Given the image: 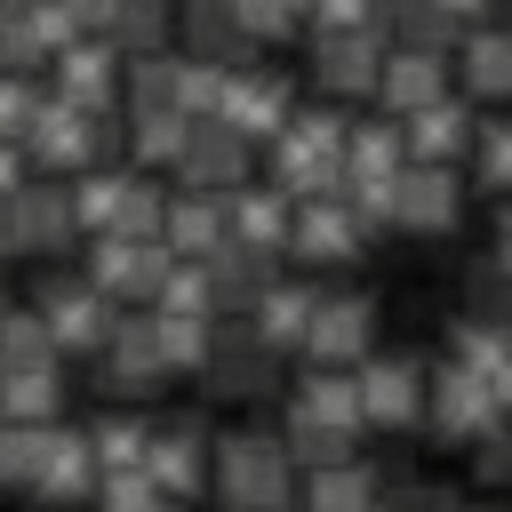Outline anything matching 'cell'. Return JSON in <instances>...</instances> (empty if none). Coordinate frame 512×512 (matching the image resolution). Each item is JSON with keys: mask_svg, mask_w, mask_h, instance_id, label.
<instances>
[{"mask_svg": "<svg viewBox=\"0 0 512 512\" xmlns=\"http://www.w3.org/2000/svg\"><path fill=\"white\" fill-rule=\"evenodd\" d=\"M280 440H288L296 472L360 456L368 424H360V384H352V368H304V376L288 384V416H280Z\"/></svg>", "mask_w": 512, "mask_h": 512, "instance_id": "1", "label": "cell"}, {"mask_svg": "<svg viewBox=\"0 0 512 512\" xmlns=\"http://www.w3.org/2000/svg\"><path fill=\"white\" fill-rule=\"evenodd\" d=\"M296 456L280 432H216L208 440V488L224 512H296Z\"/></svg>", "mask_w": 512, "mask_h": 512, "instance_id": "2", "label": "cell"}, {"mask_svg": "<svg viewBox=\"0 0 512 512\" xmlns=\"http://www.w3.org/2000/svg\"><path fill=\"white\" fill-rule=\"evenodd\" d=\"M264 168L288 200H336L344 192V112H288V128L264 144Z\"/></svg>", "mask_w": 512, "mask_h": 512, "instance_id": "3", "label": "cell"}, {"mask_svg": "<svg viewBox=\"0 0 512 512\" xmlns=\"http://www.w3.org/2000/svg\"><path fill=\"white\" fill-rule=\"evenodd\" d=\"M112 152V128H96V112H80V104H64V96H40V112H32V128H24V160H32V176H88L96 160Z\"/></svg>", "mask_w": 512, "mask_h": 512, "instance_id": "4", "label": "cell"}, {"mask_svg": "<svg viewBox=\"0 0 512 512\" xmlns=\"http://www.w3.org/2000/svg\"><path fill=\"white\" fill-rule=\"evenodd\" d=\"M72 232H80V216H72L64 176H24L0 200V248L8 256H56V248H72Z\"/></svg>", "mask_w": 512, "mask_h": 512, "instance_id": "5", "label": "cell"}, {"mask_svg": "<svg viewBox=\"0 0 512 512\" xmlns=\"http://www.w3.org/2000/svg\"><path fill=\"white\" fill-rule=\"evenodd\" d=\"M304 32H312V40H304L312 88L336 96V104H368V96H376V64H384V32H376V24H344V32L304 24Z\"/></svg>", "mask_w": 512, "mask_h": 512, "instance_id": "6", "label": "cell"}, {"mask_svg": "<svg viewBox=\"0 0 512 512\" xmlns=\"http://www.w3.org/2000/svg\"><path fill=\"white\" fill-rule=\"evenodd\" d=\"M352 384H360V424L368 432H424V384H432V368L416 352H368L352 368Z\"/></svg>", "mask_w": 512, "mask_h": 512, "instance_id": "7", "label": "cell"}, {"mask_svg": "<svg viewBox=\"0 0 512 512\" xmlns=\"http://www.w3.org/2000/svg\"><path fill=\"white\" fill-rule=\"evenodd\" d=\"M208 112H216L224 128H240V136L264 152V144L288 128V112H296V88H288L272 64H256V56H248V64H232V72H216V104H208Z\"/></svg>", "mask_w": 512, "mask_h": 512, "instance_id": "8", "label": "cell"}, {"mask_svg": "<svg viewBox=\"0 0 512 512\" xmlns=\"http://www.w3.org/2000/svg\"><path fill=\"white\" fill-rule=\"evenodd\" d=\"M464 224V168H432V160H408L392 176V216L384 232H408V240H448Z\"/></svg>", "mask_w": 512, "mask_h": 512, "instance_id": "9", "label": "cell"}, {"mask_svg": "<svg viewBox=\"0 0 512 512\" xmlns=\"http://www.w3.org/2000/svg\"><path fill=\"white\" fill-rule=\"evenodd\" d=\"M32 312L48 320L56 352H104V336L120 328V304H112L88 272H48L40 296H32Z\"/></svg>", "mask_w": 512, "mask_h": 512, "instance_id": "10", "label": "cell"}, {"mask_svg": "<svg viewBox=\"0 0 512 512\" xmlns=\"http://www.w3.org/2000/svg\"><path fill=\"white\" fill-rule=\"evenodd\" d=\"M296 352H304L312 368H360V360L376 352V296H360V288H320Z\"/></svg>", "mask_w": 512, "mask_h": 512, "instance_id": "11", "label": "cell"}, {"mask_svg": "<svg viewBox=\"0 0 512 512\" xmlns=\"http://www.w3.org/2000/svg\"><path fill=\"white\" fill-rule=\"evenodd\" d=\"M496 424H504L496 392H488L472 368L440 360V368H432V384H424V432H432L440 448H472V440H480V432H496Z\"/></svg>", "mask_w": 512, "mask_h": 512, "instance_id": "12", "label": "cell"}, {"mask_svg": "<svg viewBox=\"0 0 512 512\" xmlns=\"http://www.w3.org/2000/svg\"><path fill=\"white\" fill-rule=\"evenodd\" d=\"M360 248H368V224L344 208V192L336 200H296V216H288V264L296 272H336V264H360Z\"/></svg>", "mask_w": 512, "mask_h": 512, "instance_id": "13", "label": "cell"}, {"mask_svg": "<svg viewBox=\"0 0 512 512\" xmlns=\"http://www.w3.org/2000/svg\"><path fill=\"white\" fill-rule=\"evenodd\" d=\"M448 72H456V96H472L480 112H512V24L504 16L464 24L448 48Z\"/></svg>", "mask_w": 512, "mask_h": 512, "instance_id": "14", "label": "cell"}, {"mask_svg": "<svg viewBox=\"0 0 512 512\" xmlns=\"http://www.w3.org/2000/svg\"><path fill=\"white\" fill-rule=\"evenodd\" d=\"M248 168H256V144L240 128H224L216 112H192L184 152H176V184L184 192H232V184H248Z\"/></svg>", "mask_w": 512, "mask_h": 512, "instance_id": "15", "label": "cell"}, {"mask_svg": "<svg viewBox=\"0 0 512 512\" xmlns=\"http://www.w3.org/2000/svg\"><path fill=\"white\" fill-rule=\"evenodd\" d=\"M168 272H176V256H168L160 240H112V232H96V248H88V280H96L120 312H128V304L144 312Z\"/></svg>", "mask_w": 512, "mask_h": 512, "instance_id": "16", "label": "cell"}, {"mask_svg": "<svg viewBox=\"0 0 512 512\" xmlns=\"http://www.w3.org/2000/svg\"><path fill=\"white\" fill-rule=\"evenodd\" d=\"M200 376H208V392H216V400H264V392L280 384V352H272V344H256V328H248V320H216V344H208Z\"/></svg>", "mask_w": 512, "mask_h": 512, "instance_id": "17", "label": "cell"}, {"mask_svg": "<svg viewBox=\"0 0 512 512\" xmlns=\"http://www.w3.org/2000/svg\"><path fill=\"white\" fill-rule=\"evenodd\" d=\"M456 88V72H448V48H400V40H384V64H376V112L384 120H408V112H424L432 96H448Z\"/></svg>", "mask_w": 512, "mask_h": 512, "instance_id": "18", "label": "cell"}, {"mask_svg": "<svg viewBox=\"0 0 512 512\" xmlns=\"http://www.w3.org/2000/svg\"><path fill=\"white\" fill-rule=\"evenodd\" d=\"M96 384H104L112 400H144V392L168 384V360H160V344H152V312H120V328H112L104 352H96Z\"/></svg>", "mask_w": 512, "mask_h": 512, "instance_id": "19", "label": "cell"}, {"mask_svg": "<svg viewBox=\"0 0 512 512\" xmlns=\"http://www.w3.org/2000/svg\"><path fill=\"white\" fill-rule=\"evenodd\" d=\"M208 424H192V416H176V424H152V440H144V480L168 496V504H192L200 488H208Z\"/></svg>", "mask_w": 512, "mask_h": 512, "instance_id": "20", "label": "cell"}, {"mask_svg": "<svg viewBox=\"0 0 512 512\" xmlns=\"http://www.w3.org/2000/svg\"><path fill=\"white\" fill-rule=\"evenodd\" d=\"M472 128H480V104L448 88V96H432L424 112H408V120H400V144H408V160L464 168V152H472Z\"/></svg>", "mask_w": 512, "mask_h": 512, "instance_id": "21", "label": "cell"}, {"mask_svg": "<svg viewBox=\"0 0 512 512\" xmlns=\"http://www.w3.org/2000/svg\"><path fill=\"white\" fill-rule=\"evenodd\" d=\"M120 72H128V56L112 40H64L56 48V96L80 104V112H104L120 96Z\"/></svg>", "mask_w": 512, "mask_h": 512, "instance_id": "22", "label": "cell"}, {"mask_svg": "<svg viewBox=\"0 0 512 512\" xmlns=\"http://www.w3.org/2000/svg\"><path fill=\"white\" fill-rule=\"evenodd\" d=\"M176 32H184V64H200V72H232L256 56L224 0H176Z\"/></svg>", "mask_w": 512, "mask_h": 512, "instance_id": "23", "label": "cell"}, {"mask_svg": "<svg viewBox=\"0 0 512 512\" xmlns=\"http://www.w3.org/2000/svg\"><path fill=\"white\" fill-rule=\"evenodd\" d=\"M288 216H296V200L264 176V184H232L224 192V232L240 240V248H264V256H280L288 248Z\"/></svg>", "mask_w": 512, "mask_h": 512, "instance_id": "24", "label": "cell"}, {"mask_svg": "<svg viewBox=\"0 0 512 512\" xmlns=\"http://www.w3.org/2000/svg\"><path fill=\"white\" fill-rule=\"evenodd\" d=\"M312 296H320V288H312L304 272H272V280H264V296H256V304H248L240 320L256 328V344H272V352L288 360V352L304 344V320H312Z\"/></svg>", "mask_w": 512, "mask_h": 512, "instance_id": "25", "label": "cell"}, {"mask_svg": "<svg viewBox=\"0 0 512 512\" xmlns=\"http://www.w3.org/2000/svg\"><path fill=\"white\" fill-rule=\"evenodd\" d=\"M232 232H224V192H168V208H160V248L168 256H184V264H200V256H216Z\"/></svg>", "mask_w": 512, "mask_h": 512, "instance_id": "26", "label": "cell"}, {"mask_svg": "<svg viewBox=\"0 0 512 512\" xmlns=\"http://www.w3.org/2000/svg\"><path fill=\"white\" fill-rule=\"evenodd\" d=\"M200 272H208V304H216V320H240L256 296H264V280L280 272V256H264V248H240V240H224L216 256H200Z\"/></svg>", "mask_w": 512, "mask_h": 512, "instance_id": "27", "label": "cell"}, {"mask_svg": "<svg viewBox=\"0 0 512 512\" xmlns=\"http://www.w3.org/2000/svg\"><path fill=\"white\" fill-rule=\"evenodd\" d=\"M296 496H304V512H376L384 480H376V464L344 456V464H312V472L296 480Z\"/></svg>", "mask_w": 512, "mask_h": 512, "instance_id": "28", "label": "cell"}, {"mask_svg": "<svg viewBox=\"0 0 512 512\" xmlns=\"http://www.w3.org/2000/svg\"><path fill=\"white\" fill-rule=\"evenodd\" d=\"M400 168H408L400 120H384V112L344 120V184H376V176H400Z\"/></svg>", "mask_w": 512, "mask_h": 512, "instance_id": "29", "label": "cell"}, {"mask_svg": "<svg viewBox=\"0 0 512 512\" xmlns=\"http://www.w3.org/2000/svg\"><path fill=\"white\" fill-rule=\"evenodd\" d=\"M96 456H88V432H64L56 424V448H48V464H40V480H32V504H88L96 496Z\"/></svg>", "mask_w": 512, "mask_h": 512, "instance_id": "30", "label": "cell"}, {"mask_svg": "<svg viewBox=\"0 0 512 512\" xmlns=\"http://www.w3.org/2000/svg\"><path fill=\"white\" fill-rule=\"evenodd\" d=\"M0 424H64V360L56 368H0Z\"/></svg>", "mask_w": 512, "mask_h": 512, "instance_id": "31", "label": "cell"}, {"mask_svg": "<svg viewBox=\"0 0 512 512\" xmlns=\"http://www.w3.org/2000/svg\"><path fill=\"white\" fill-rule=\"evenodd\" d=\"M464 184L488 200H512V112H480L472 152H464Z\"/></svg>", "mask_w": 512, "mask_h": 512, "instance_id": "32", "label": "cell"}, {"mask_svg": "<svg viewBox=\"0 0 512 512\" xmlns=\"http://www.w3.org/2000/svg\"><path fill=\"white\" fill-rule=\"evenodd\" d=\"M152 312V344H160V360H168V376H200V360H208V344H216V312H160V304H144Z\"/></svg>", "mask_w": 512, "mask_h": 512, "instance_id": "33", "label": "cell"}, {"mask_svg": "<svg viewBox=\"0 0 512 512\" xmlns=\"http://www.w3.org/2000/svg\"><path fill=\"white\" fill-rule=\"evenodd\" d=\"M168 32H176V0H112L104 40H112L120 56H152Z\"/></svg>", "mask_w": 512, "mask_h": 512, "instance_id": "34", "label": "cell"}, {"mask_svg": "<svg viewBox=\"0 0 512 512\" xmlns=\"http://www.w3.org/2000/svg\"><path fill=\"white\" fill-rule=\"evenodd\" d=\"M144 440H152V424H144L136 408H112V416L88 424V456H96V472H136V464H144Z\"/></svg>", "mask_w": 512, "mask_h": 512, "instance_id": "35", "label": "cell"}, {"mask_svg": "<svg viewBox=\"0 0 512 512\" xmlns=\"http://www.w3.org/2000/svg\"><path fill=\"white\" fill-rule=\"evenodd\" d=\"M48 448H56V424H0V488L8 496H32Z\"/></svg>", "mask_w": 512, "mask_h": 512, "instance_id": "36", "label": "cell"}, {"mask_svg": "<svg viewBox=\"0 0 512 512\" xmlns=\"http://www.w3.org/2000/svg\"><path fill=\"white\" fill-rule=\"evenodd\" d=\"M184 128H192V112H144V104H128V152H136V168H176Z\"/></svg>", "mask_w": 512, "mask_h": 512, "instance_id": "37", "label": "cell"}, {"mask_svg": "<svg viewBox=\"0 0 512 512\" xmlns=\"http://www.w3.org/2000/svg\"><path fill=\"white\" fill-rule=\"evenodd\" d=\"M64 352H56V336H48V320L24 304V312H8L0 320V368H56Z\"/></svg>", "mask_w": 512, "mask_h": 512, "instance_id": "38", "label": "cell"}, {"mask_svg": "<svg viewBox=\"0 0 512 512\" xmlns=\"http://www.w3.org/2000/svg\"><path fill=\"white\" fill-rule=\"evenodd\" d=\"M464 312H472V320H496V328H512V272H504L496 256H480V264L464 272Z\"/></svg>", "mask_w": 512, "mask_h": 512, "instance_id": "39", "label": "cell"}, {"mask_svg": "<svg viewBox=\"0 0 512 512\" xmlns=\"http://www.w3.org/2000/svg\"><path fill=\"white\" fill-rule=\"evenodd\" d=\"M224 8H232V24L248 32V48H256V56H264V48H280V40L304 24L288 0H224Z\"/></svg>", "mask_w": 512, "mask_h": 512, "instance_id": "40", "label": "cell"}, {"mask_svg": "<svg viewBox=\"0 0 512 512\" xmlns=\"http://www.w3.org/2000/svg\"><path fill=\"white\" fill-rule=\"evenodd\" d=\"M464 456H472V480H480V488H512V424L480 432Z\"/></svg>", "mask_w": 512, "mask_h": 512, "instance_id": "41", "label": "cell"}, {"mask_svg": "<svg viewBox=\"0 0 512 512\" xmlns=\"http://www.w3.org/2000/svg\"><path fill=\"white\" fill-rule=\"evenodd\" d=\"M32 112H40V88H32L24 72H0V136H8V144H24Z\"/></svg>", "mask_w": 512, "mask_h": 512, "instance_id": "42", "label": "cell"}, {"mask_svg": "<svg viewBox=\"0 0 512 512\" xmlns=\"http://www.w3.org/2000/svg\"><path fill=\"white\" fill-rule=\"evenodd\" d=\"M376 512H464L448 488H432V480H392L384 496H376Z\"/></svg>", "mask_w": 512, "mask_h": 512, "instance_id": "43", "label": "cell"}, {"mask_svg": "<svg viewBox=\"0 0 512 512\" xmlns=\"http://www.w3.org/2000/svg\"><path fill=\"white\" fill-rule=\"evenodd\" d=\"M432 8H440L456 32H464V24H488V16H504V0H432Z\"/></svg>", "mask_w": 512, "mask_h": 512, "instance_id": "44", "label": "cell"}, {"mask_svg": "<svg viewBox=\"0 0 512 512\" xmlns=\"http://www.w3.org/2000/svg\"><path fill=\"white\" fill-rule=\"evenodd\" d=\"M24 176H32V160H24V144H8V136H0V200H8V192H16Z\"/></svg>", "mask_w": 512, "mask_h": 512, "instance_id": "45", "label": "cell"}, {"mask_svg": "<svg viewBox=\"0 0 512 512\" xmlns=\"http://www.w3.org/2000/svg\"><path fill=\"white\" fill-rule=\"evenodd\" d=\"M488 256L512 272V200H496V224H488Z\"/></svg>", "mask_w": 512, "mask_h": 512, "instance_id": "46", "label": "cell"}, {"mask_svg": "<svg viewBox=\"0 0 512 512\" xmlns=\"http://www.w3.org/2000/svg\"><path fill=\"white\" fill-rule=\"evenodd\" d=\"M488 392H496V408H504V424H512V352L488 368Z\"/></svg>", "mask_w": 512, "mask_h": 512, "instance_id": "47", "label": "cell"}, {"mask_svg": "<svg viewBox=\"0 0 512 512\" xmlns=\"http://www.w3.org/2000/svg\"><path fill=\"white\" fill-rule=\"evenodd\" d=\"M8 312H16V304H8V296H0V320H8Z\"/></svg>", "mask_w": 512, "mask_h": 512, "instance_id": "48", "label": "cell"}, {"mask_svg": "<svg viewBox=\"0 0 512 512\" xmlns=\"http://www.w3.org/2000/svg\"><path fill=\"white\" fill-rule=\"evenodd\" d=\"M152 512H176V504H152Z\"/></svg>", "mask_w": 512, "mask_h": 512, "instance_id": "49", "label": "cell"}, {"mask_svg": "<svg viewBox=\"0 0 512 512\" xmlns=\"http://www.w3.org/2000/svg\"><path fill=\"white\" fill-rule=\"evenodd\" d=\"M504 24H512V0H504Z\"/></svg>", "mask_w": 512, "mask_h": 512, "instance_id": "50", "label": "cell"}]
</instances>
